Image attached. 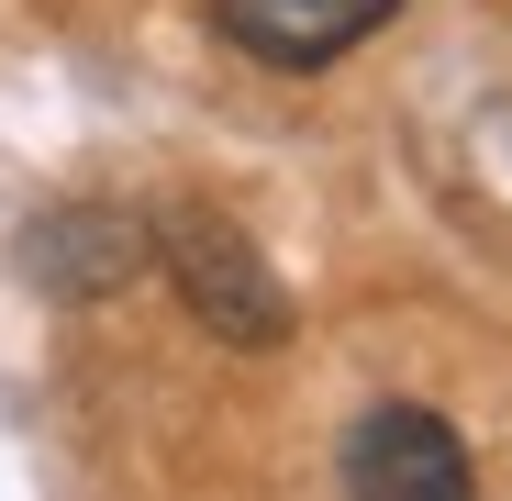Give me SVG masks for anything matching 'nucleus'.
<instances>
[{"instance_id":"nucleus-4","label":"nucleus","mask_w":512,"mask_h":501,"mask_svg":"<svg viewBox=\"0 0 512 501\" xmlns=\"http://www.w3.org/2000/svg\"><path fill=\"white\" fill-rule=\"evenodd\" d=\"M401 0H212V34L245 45L256 67H334L346 45H368Z\"/></svg>"},{"instance_id":"nucleus-1","label":"nucleus","mask_w":512,"mask_h":501,"mask_svg":"<svg viewBox=\"0 0 512 501\" xmlns=\"http://www.w3.org/2000/svg\"><path fill=\"white\" fill-rule=\"evenodd\" d=\"M156 268L179 279L190 323H212L223 346H279V334H290L279 268L256 257V234H245L234 212H212V201H179V212L156 223Z\"/></svg>"},{"instance_id":"nucleus-2","label":"nucleus","mask_w":512,"mask_h":501,"mask_svg":"<svg viewBox=\"0 0 512 501\" xmlns=\"http://www.w3.org/2000/svg\"><path fill=\"white\" fill-rule=\"evenodd\" d=\"M346 501H468V446L446 412L379 401L346 435Z\"/></svg>"},{"instance_id":"nucleus-3","label":"nucleus","mask_w":512,"mask_h":501,"mask_svg":"<svg viewBox=\"0 0 512 501\" xmlns=\"http://www.w3.org/2000/svg\"><path fill=\"white\" fill-rule=\"evenodd\" d=\"M145 257H156V223L123 212V201H67V212H45V223L23 234V268H34V290H56V301H112Z\"/></svg>"}]
</instances>
